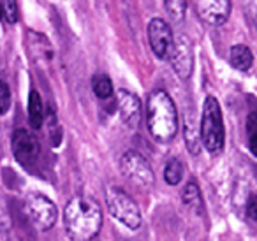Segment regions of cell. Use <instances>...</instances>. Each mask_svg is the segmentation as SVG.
<instances>
[{"label": "cell", "instance_id": "obj_8", "mask_svg": "<svg viewBox=\"0 0 257 241\" xmlns=\"http://www.w3.org/2000/svg\"><path fill=\"white\" fill-rule=\"evenodd\" d=\"M13 155L23 167H32L37 162L41 153V145L37 138L27 129H18L13 134Z\"/></svg>", "mask_w": 257, "mask_h": 241}, {"label": "cell", "instance_id": "obj_15", "mask_svg": "<svg viewBox=\"0 0 257 241\" xmlns=\"http://www.w3.org/2000/svg\"><path fill=\"white\" fill-rule=\"evenodd\" d=\"M183 134H185V145L189 148V152L192 155H197L201 152V132L196 131V120H194L192 114H185V129H183Z\"/></svg>", "mask_w": 257, "mask_h": 241}, {"label": "cell", "instance_id": "obj_21", "mask_svg": "<svg viewBox=\"0 0 257 241\" xmlns=\"http://www.w3.org/2000/svg\"><path fill=\"white\" fill-rule=\"evenodd\" d=\"M11 107V90L8 83L0 81V114H6Z\"/></svg>", "mask_w": 257, "mask_h": 241}, {"label": "cell", "instance_id": "obj_23", "mask_svg": "<svg viewBox=\"0 0 257 241\" xmlns=\"http://www.w3.org/2000/svg\"><path fill=\"white\" fill-rule=\"evenodd\" d=\"M246 216L253 222H257V194L252 195L246 202Z\"/></svg>", "mask_w": 257, "mask_h": 241}, {"label": "cell", "instance_id": "obj_9", "mask_svg": "<svg viewBox=\"0 0 257 241\" xmlns=\"http://www.w3.org/2000/svg\"><path fill=\"white\" fill-rule=\"evenodd\" d=\"M148 41H150L152 51L157 58H169V53L173 50L175 36L168 22L162 18H154L148 23Z\"/></svg>", "mask_w": 257, "mask_h": 241}, {"label": "cell", "instance_id": "obj_16", "mask_svg": "<svg viewBox=\"0 0 257 241\" xmlns=\"http://www.w3.org/2000/svg\"><path fill=\"white\" fill-rule=\"evenodd\" d=\"M92 90L100 100L109 99V97L114 93L113 83H111V79L107 78L106 74H95L93 76L92 78Z\"/></svg>", "mask_w": 257, "mask_h": 241}, {"label": "cell", "instance_id": "obj_17", "mask_svg": "<svg viewBox=\"0 0 257 241\" xmlns=\"http://www.w3.org/2000/svg\"><path fill=\"white\" fill-rule=\"evenodd\" d=\"M183 162L180 159H171L168 164H166L164 169V180L168 185H178L180 181L183 180Z\"/></svg>", "mask_w": 257, "mask_h": 241}, {"label": "cell", "instance_id": "obj_14", "mask_svg": "<svg viewBox=\"0 0 257 241\" xmlns=\"http://www.w3.org/2000/svg\"><path fill=\"white\" fill-rule=\"evenodd\" d=\"M44 104H43V99H41L39 92L32 90L30 92V97H29V122L32 125V129H41L44 124Z\"/></svg>", "mask_w": 257, "mask_h": 241}, {"label": "cell", "instance_id": "obj_19", "mask_svg": "<svg viewBox=\"0 0 257 241\" xmlns=\"http://www.w3.org/2000/svg\"><path fill=\"white\" fill-rule=\"evenodd\" d=\"M246 136H248V150L257 157V113H250L246 120Z\"/></svg>", "mask_w": 257, "mask_h": 241}, {"label": "cell", "instance_id": "obj_2", "mask_svg": "<svg viewBox=\"0 0 257 241\" xmlns=\"http://www.w3.org/2000/svg\"><path fill=\"white\" fill-rule=\"evenodd\" d=\"M147 127L157 143H171L178 131V113L175 100L166 90L159 88L148 95L147 100Z\"/></svg>", "mask_w": 257, "mask_h": 241}, {"label": "cell", "instance_id": "obj_7", "mask_svg": "<svg viewBox=\"0 0 257 241\" xmlns=\"http://www.w3.org/2000/svg\"><path fill=\"white\" fill-rule=\"evenodd\" d=\"M169 62H171L173 71L176 72L182 81L192 76L194 71V48L192 43L187 36H178L173 43V50L169 53Z\"/></svg>", "mask_w": 257, "mask_h": 241}, {"label": "cell", "instance_id": "obj_20", "mask_svg": "<svg viewBox=\"0 0 257 241\" xmlns=\"http://www.w3.org/2000/svg\"><path fill=\"white\" fill-rule=\"evenodd\" d=\"M2 4V13H4V20L9 25H15L20 18V11H18V2L16 0H0Z\"/></svg>", "mask_w": 257, "mask_h": 241}, {"label": "cell", "instance_id": "obj_4", "mask_svg": "<svg viewBox=\"0 0 257 241\" xmlns=\"http://www.w3.org/2000/svg\"><path fill=\"white\" fill-rule=\"evenodd\" d=\"M106 206L111 216L116 218L120 223H123L125 227H128V229L136 230L143 223L141 211L138 208L136 201L121 188L113 187V185L106 188Z\"/></svg>", "mask_w": 257, "mask_h": 241}, {"label": "cell", "instance_id": "obj_18", "mask_svg": "<svg viewBox=\"0 0 257 241\" xmlns=\"http://www.w3.org/2000/svg\"><path fill=\"white\" fill-rule=\"evenodd\" d=\"M164 8L171 22L182 23L187 15V0H164Z\"/></svg>", "mask_w": 257, "mask_h": 241}, {"label": "cell", "instance_id": "obj_5", "mask_svg": "<svg viewBox=\"0 0 257 241\" xmlns=\"http://www.w3.org/2000/svg\"><path fill=\"white\" fill-rule=\"evenodd\" d=\"M120 171L131 183L136 185L141 190H150L154 187L155 174L152 171L150 164L147 162V159L141 153L134 152V150H128L121 155Z\"/></svg>", "mask_w": 257, "mask_h": 241}, {"label": "cell", "instance_id": "obj_3", "mask_svg": "<svg viewBox=\"0 0 257 241\" xmlns=\"http://www.w3.org/2000/svg\"><path fill=\"white\" fill-rule=\"evenodd\" d=\"M201 143L211 153L217 155L224 150L225 143V129L224 118H222V109L218 100L213 95H208L203 104V114H201Z\"/></svg>", "mask_w": 257, "mask_h": 241}, {"label": "cell", "instance_id": "obj_10", "mask_svg": "<svg viewBox=\"0 0 257 241\" xmlns=\"http://www.w3.org/2000/svg\"><path fill=\"white\" fill-rule=\"evenodd\" d=\"M199 20L211 27H220L231 16V0H192Z\"/></svg>", "mask_w": 257, "mask_h": 241}, {"label": "cell", "instance_id": "obj_13", "mask_svg": "<svg viewBox=\"0 0 257 241\" xmlns=\"http://www.w3.org/2000/svg\"><path fill=\"white\" fill-rule=\"evenodd\" d=\"M182 202L187 206L189 209H192L194 213L201 215L204 209V202H203V194H201L199 187L194 181H189L185 187L182 188Z\"/></svg>", "mask_w": 257, "mask_h": 241}, {"label": "cell", "instance_id": "obj_11", "mask_svg": "<svg viewBox=\"0 0 257 241\" xmlns=\"http://www.w3.org/2000/svg\"><path fill=\"white\" fill-rule=\"evenodd\" d=\"M116 109L120 114L121 122L127 127L136 129L143 116V106H141V99L134 92L128 90H118L116 93Z\"/></svg>", "mask_w": 257, "mask_h": 241}, {"label": "cell", "instance_id": "obj_6", "mask_svg": "<svg viewBox=\"0 0 257 241\" xmlns=\"http://www.w3.org/2000/svg\"><path fill=\"white\" fill-rule=\"evenodd\" d=\"M25 213L32 225L39 230H50L58 218V209L55 202L37 192H32L25 197Z\"/></svg>", "mask_w": 257, "mask_h": 241}, {"label": "cell", "instance_id": "obj_1", "mask_svg": "<svg viewBox=\"0 0 257 241\" xmlns=\"http://www.w3.org/2000/svg\"><path fill=\"white\" fill-rule=\"evenodd\" d=\"M64 225L71 241H92L102 227V208L90 195H74L64 208Z\"/></svg>", "mask_w": 257, "mask_h": 241}, {"label": "cell", "instance_id": "obj_12", "mask_svg": "<svg viewBox=\"0 0 257 241\" xmlns=\"http://www.w3.org/2000/svg\"><path fill=\"white\" fill-rule=\"evenodd\" d=\"M229 64H231L232 69L239 72L250 71V67L253 65V55L250 48L245 46V44H234L229 50Z\"/></svg>", "mask_w": 257, "mask_h": 241}, {"label": "cell", "instance_id": "obj_22", "mask_svg": "<svg viewBox=\"0 0 257 241\" xmlns=\"http://www.w3.org/2000/svg\"><path fill=\"white\" fill-rule=\"evenodd\" d=\"M9 229H11V216H9L8 208H6V202L0 199V230L8 232Z\"/></svg>", "mask_w": 257, "mask_h": 241}, {"label": "cell", "instance_id": "obj_24", "mask_svg": "<svg viewBox=\"0 0 257 241\" xmlns=\"http://www.w3.org/2000/svg\"><path fill=\"white\" fill-rule=\"evenodd\" d=\"M4 18V13H2V4H0V20Z\"/></svg>", "mask_w": 257, "mask_h": 241}]
</instances>
